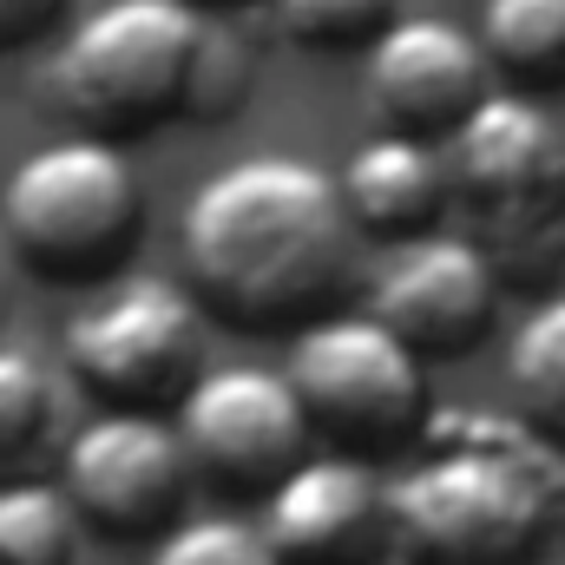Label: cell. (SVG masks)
<instances>
[{
	"label": "cell",
	"mask_w": 565,
	"mask_h": 565,
	"mask_svg": "<svg viewBox=\"0 0 565 565\" xmlns=\"http://www.w3.org/2000/svg\"><path fill=\"white\" fill-rule=\"evenodd\" d=\"M184 289L244 335H296L342 309L362 237L342 211L335 171L296 151H250L217 164L178 217Z\"/></svg>",
	"instance_id": "obj_1"
},
{
	"label": "cell",
	"mask_w": 565,
	"mask_h": 565,
	"mask_svg": "<svg viewBox=\"0 0 565 565\" xmlns=\"http://www.w3.org/2000/svg\"><path fill=\"white\" fill-rule=\"evenodd\" d=\"M388 513L402 565H546L565 540V454L513 415L434 408Z\"/></svg>",
	"instance_id": "obj_2"
},
{
	"label": "cell",
	"mask_w": 565,
	"mask_h": 565,
	"mask_svg": "<svg viewBox=\"0 0 565 565\" xmlns=\"http://www.w3.org/2000/svg\"><path fill=\"white\" fill-rule=\"evenodd\" d=\"M217 13L184 0H99L53 53V106L113 145L198 119V73Z\"/></svg>",
	"instance_id": "obj_3"
},
{
	"label": "cell",
	"mask_w": 565,
	"mask_h": 565,
	"mask_svg": "<svg viewBox=\"0 0 565 565\" xmlns=\"http://www.w3.org/2000/svg\"><path fill=\"white\" fill-rule=\"evenodd\" d=\"M0 237L13 270L60 289L126 277L145 237V184L126 145L93 132L33 145L0 184Z\"/></svg>",
	"instance_id": "obj_4"
},
{
	"label": "cell",
	"mask_w": 565,
	"mask_h": 565,
	"mask_svg": "<svg viewBox=\"0 0 565 565\" xmlns=\"http://www.w3.org/2000/svg\"><path fill=\"white\" fill-rule=\"evenodd\" d=\"M440 151L454 217L500 264V277H553L565 264V139L553 113L493 86Z\"/></svg>",
	"instance_id": "obj_5"
},
{
	"label": "cell",
	"mask_w": 565,
	"mask_h": 565,
	"mask_svg": "<svg viewBox=\"0 0 565 565\" xmlns=\"http://www.w3.org/2000/svg\"><path fill=\"white\" fill-rule=\"evenodd\" d=\"M282 375L302 402L309 440H322L329 454H355L382 467L388 454L422 447L434 422L427 362L369 309H329L309 329H296Z\"/></svg>",
	"instance_id": "obj_6"
},
{
	"label": "cell",
	"mask_w": 565,
	"mask_h": 565,
	"mask_svg": "<svg viewBox=\"0 0 565 565\" xmlns=\"http://www.w3.org/2000/svg\"><path fill=\"white\" fill-rule=\"evenodd\" d=\"M204 342H211V316L184 282L113 277L66 316L60 362L73 388L93 395L99 408L171 415L191 395V382L211 369Z\"/></svg>",
	"instance_id": "obj_7"
},
{
	"label": "cell",
	"mask_w": 565,
	"mask_h": 565,
	"mask_svg": "<svg viewBox=\"0 0 565 565\" xmlns=\"http://www.w3.org/2000/svg\"><path fill=\"white\" fill-rule=\"evenodd\" d=\"M171 415H178L171 427L184 440L191 480H204L231 500H270L282 473H296L316 454L289 375L264 369V362L204 369Z\"/></svg>",
	"instance_id": "obj_8"
},
{
	"label": "cell",
	"mask_w": 565,
	"mask_h": 565,
	"mask_svg": "<svg viewBox=\"0 0 565 565\" xmlns=\"http://www.w3.org/2000/svg\"><path fill=\"white\" fill-rule=\"evenodd\" d=\"M60 493L106 540H158L184 520L191 460L171 415L99 408L60 454Z\"/></svg>",
	"instance_id": "obj_9"
},
{
	"label": "cell",
	"mask_w": 565,
	"mask_h": 565,
	"mask_svg": "<svg viewBox=\"0 0 565 565\" xmlns=\"http://www.w3.org/2000/svg\"><path fill=\"white\" fill-rule=\"evenodd\" d=\"M500 309H507V277L467 231H434L388 250L369 296V316L388 335H402L427 369L487 349Z\"/></svg>",
	"instance_id": "obj_10"
},
{
	"label": "cell",
	"mask_w": 565,
	"mask_h": 565,
	"mask_svg": "<svg viewBox=\"0 0 565 565\" xmlns=\"http://www.w3.org/2000/svg\"><path fill=\"white\" fill-rule=\"evenodd\" d=\"M487 93H493V66L480 40L434 13H402L369 46V66H362V99L375 126L427 145L454 139Z\"/></svg>",
	"instance_id": "obj_11"
},
{
	"label": "cell",
	"mask_w": 565,
	"mask_h": 565,
	"mask_svg": "<svg viewBox=\"0 0 565 565\" xmlns=\"http://www.w3.org/2000/svg\"><path fill=\"white\" fill-rule=\"evenodd\" d=\"M264 540L282 565H382L395 553L388 480L355 454H309L264 500Z\"/></svg>",
	"instance_id": "obj_12"
},
{
	"label": "cell",
	"mask_w": 565,
	"mask_h": 565,
	"mask_svg": "<svg viewBox=\"0 0 565 565\" xmlns=\"http://www.w3.org/2000/svg\"><path fill=\"white\" fill-rule=\"evenodd\" d=\"M335 191H342V211H349L355 237L382 244V250L434 237L454 217L447 151L427 139H402V132H375V139L355 145L335 171Z\"/></svg>",
	"instance_id": "obj_13"
},
{
	"label": "cell",
	"mask_w": 565,
	"mask_h": 565,
	"mask_svg": "<svg viewBox=\"0 0 565 565\" xmlns=\"http://www.w3.org/2000/svg\"><path fill=\"white\" fill-rule=\"evenodd\" d=\"M473 40L507 93H565V0H480Z\"/></svg>",
	"instance_id": "obj_14"
},
{
	"label": "cell",
	"mask_w": 565,
	"mask_h": 565,
	"mask_svg": "<svg viewBox=\"0 0 565 565\" xmlns=\"http://www.w3.org/2000/svg\"><path fill=\"white\" fill-rule=\"evenodd\" d=\"M507 415L565 454V289L540 296L507 342Z\"/></svg>",
	"instance_id": "obj_15"
},
{
	"label": "cell",
	"mask_w": 565,
	"mask_h": 565,
	"mask_svg": "<svg viewBox=\"0 0 565 565\" xmlns=\"http://www.w3.org/2000/svg\"><path fill=\"white\" fill-rule=\"evenodd\" d=\"M60 434V375L33 355L0 342V480H20Z\"/></svg>",
	"instance_id": "obj_16"
},
{
	"label": "cell",
	"mask_w": 565,
	"mask_h": 565,
	"mask_svg": "<svg viewBox=\"0 0 565 565\" xmlns=\"http://www.w3.org/2000/svg\"><path fill=\"white\" fill-rule=\"evenodd\" d=\"M79 513L46 480H0V565H79Z\"/></svg>",
	"instance_id": "obj_17"
},
{
	"label": "cell",
	"mask_w": 565,
	"mask_h": 565,
	"mask_svg": "<svg viewBox=\"0 0 565 565\" xmlns=\"http://www.w3.org/2000/svg\"><path fill=\"white\" fill-rule=\"evenodd\" d=\"M277 33L302 53H369L408 0H270Z\"/></svg>",
	"instance_id": "obj_18"
},
{
	"label": "cell",
	"mask_w": 565,
	"mask_h": 565,
	"mask_svg": "<svg viewBox=\"0 0 565 565\" xmlns=\"http://www.w3.org/2000/svg\"><path fill=\"white\" fill-rule=\"evenodd\" d=\"M145 565H282L257 520L244 513H184L171 533L151 540Z\"/></svg>",
	"instance_id": "obj_19"
},
{
	"label": "cell",
	"mask_w": 565,
	"mask_h": 565,
	"mask_svg": "<svg viewBox=\"0 0 565 565\" xmlns=\"http://www.w3.org/2000/svg\"><path fill=\"white\" fill-rule=\"evenodd\" d=\"M73 0H0V53H20L33 40H46L66 20Z\"/></svg>",
	"instance_id": "obj_20"
},
{
	"label": "cell",
	"mask_w": 565,
	"mask_h": 565,
	"mask_svg": "<svg viewBox=\"0 0 565 565\" xmlns=\"http://www.w3.org/2000/svg\"><path fill=\"white\" fill-rule=\"evenodd\" d=\"M184 7H198V13H237V7H250V0H184Z\"/></svg>",
	"instance_id": "obj_21"
},
{
	"label": "cell",
	"mask_w": 565,
	"mask_h": 565,
	"mask_svg": "<svg viewBox=\"0 0 565 565\" xmlns=\"http://www.w3.org/2000/svg\"><path fill=\"white\" fill-rule=\"evenodd\" d=\"M7 277H13V257H7V237H0V309H7Z\"/></svg>",
	"instance_id": "obj_22"
}]
</instances>
